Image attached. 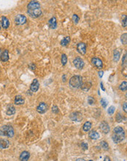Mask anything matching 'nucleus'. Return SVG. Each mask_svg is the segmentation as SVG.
I'll use <instances>...</instances> for the list:
<instances>
[{
  "instance_id": "obj_1",
  "label": "nucleus",
  "mask_w": 127,
  "mask_h": 161,
  "mask_svg": "<svg viewBox=\"0 0 127 161\" xmlns=\"http://www.w3.org/2000/svg\"><path fill=\"white\" fill-rule=\"evenodd\" d=\"M27 12L34 18L40 17L42 14L40 4L37 1H31L27 5Z\"/></svg>"
},
{
  "instance_id": "obj_2",
  "label": "nucleus",
  "mask_w": 127,
  "mask_h": 161,
  "mask_svg": "<svg viewBox=\"0 0 127 161\" xmlns=\"http://www.w3.org/2000/svg\"><path fill=\"white\" fill-rule=\"evenodd\" d=\"M112 138H113V141L116 144H119L121 141H124L125 138V131L124 130V128L119 126L113 129Z\"/></svg>"
},
{
  "instance_id": "obj_3",
  "label": "nucleus",
  "mask_w": 127,
  "mask_h": 161,
  "mask_svg": "<svg viewBox=\"0 0 127 161\" xmlns=\"http://www.w3.org/2000/svg\"><path fill=\"white\" fill-rule=\"evenodd\" d=\"M15 131L10 125H4L0 128V136L12 138L14 136Z\"/></svg>"
},
{
  "instance_id": "obj_4",
  "label": "nucleus",
  "mask_w": 127,
  "mask_h": 161,
  "mask_svg": "<svg viewBox=\"0 0 127 161\" xmlns=\"http://www.w3.org/2000/svg\"><path fill=\"white\" fill-rule=\"evenodd\" d=\"M69 83L73 88H81L83 86V78L80 76H74L69 79Z\"/></svg>"
},
{
  "instance_id": "obj_5",
  "label": "nucleus",
  "mask_w": 127,
  "mask_h": 161,
  "mask_svg": "<svg viewBox=\"0 0 127 161\" xmlns=\"http://www.w3.org/2000/svg\"><path fill=\"white\" fill-rule=\"evenodd\" d=\"M26 20H27L26 17L24 15H22V14H18L15 18V23L16 25H18V26L26 24Z\"/></svg>"
},
{
  "instance_id": "obj_6",
  "label": "nucleus",
  "mask_w": 127,
  "mask_h": 161,
  "mask_svg": "<svg viewBox=\"0 0 127 161\" xmlns=\"http://www.w3.org/2000/svg\"><path fill=\"white\" fill-rule=\"evenodd\" d=\"M0 60L3 62H6L9 60V54L8 50L0 48Z\"/></svg>"
},
{
  "instance_id": "obj_7",
  "label": "nucleus",
  "mask_w": 127,
  "mask_h": 161,
  "mask_svg": "<svg viewBox=\"0 0 127 161\" xmlns=\"http://www.w3.org/2000/svg\"><path fill=\"white\" fill-rule=\"evenodd\" d=\"M73 64L75 68L78 70H82L84 67V62L80 57H76L73 60Z\"/></svg>"
},
{
  "instance_id": "obj_8",
  "label": "nucleus",
  "mask_w": 127,
  "mask_h": 161,
  "mask_svg": "<svg viewBox=\"0 0 127 161\" xmlns=\"http://www.w3.org/2000/svg\"><path fill=\"white\" fill-rule=\"evenodd\" d=\"M47 110H48V106H47V104L45 103L44 102H40V103L38 105V106L37 107V111L39 114H45V113L47 111Z\"/></svg>"
},
{
  "instance_id": "obj_9",
  "label": "nucleus",
  "mask_w": 127,
  "mask_h": 161,
  "mask_svg": "<svg viewBox=\"0 0 127 161\" xmlns=\"http://www.w3.org/2000/svg\"><path fill=\"white\" fill-rule=\"evenodd\" d=\"M77 51L82 54V55H85V53H86V45L84 42H79L77 45Z\"/></svg>"
},
{
  "instance_id": "obj_10",
  "label": "nucleus",
  "mask_w": 127,
  "mask_h": 161,
  "mask_svg": "<svg viewBox=\"0 0 127 161\" xmlns=\"http://www.w3.org/2000/svg\"><path fill=\"white\" fill-rule=\"evenodd\" d=\"M40 88V83L37 79H34V80L32 81V83L31 84L30 86V90L32 91V92H37L38 90Z\"/></svg>"
},
{
  "instance_id": "obj_11",
  "label": "nucleus",
  "mask_w": 127,
  "mask_h": 161,
  "mask_svg": "<svg viewBox=\"0 0 127 161\" xmlns=\"http://www.w3.org/2000/svg\"><path fill=\"white\" fill-rule=\"evenodd\" d=\"M91 62H92V64L95 66L96 68H98V69H102V68H103V62H102V61L100 59H99V58H93L92 60H91Z\"/></svg>"
},
{
  "instance_id": "obj_12",
  "label": "nucleus",
  "mask_w": 127,
  "mask_h": 161,
  "mask_svg": "<svg viewBox=\"0 0 127 161\" xmlns=\"http://www.w3.org/2000/svg\"><path fill=\"white\" fill-rule=\"evenodd\" d=\"M69 118L72 121L80 122L82 120V114L80 112H74L71 114V115L69 116Z\"/></svg>"
},
{
  "instance_id": "obj_13",
  "label": "nucleus",
  "mask_w": 127,
  "mask_h": 161,
  "mask_svg": "<svg viewBox=\"0 0 127 161\" xmlns=\"http://www.w3.org/2000/svg\"><path fill=\"white\" fill-rule=\"evenodd\" d=\"M99 128H100V130L102 131L104 133H105V134H107L109 132H110V126H109V124H107V122H101V124H100V125H99Z\"/></svg>"
},
{
  "instance_id": "obj_14",
  "label": "nucleus",
  "mask_w": 127,
  "mask_h": 161,
  "mask_svg": "<svg viewBox=\"0 0 127 161\" xmlns=\"http://www.w3.org/2000/svg\"><path fill=\"white\" fill-rule=\"evenodd\" d=\"M30 158V154L27 151H23L21 152L19 157V159L21 161H28Z\"/></svg>"
},
{
  "instance_id": "obj_15",
  "label": "nucleus",
  "mask_w": 127,
  "mask_h": 161,
  "mask_svg": "<svg viewBox=\"0 0 127 161\" xmlns=\"http://www.w3.org/2000/svg\"><path fill=\"white\" fill-rule=\"evenodd\" d=\"M1 26L4 29H7L10 26V21L8 20V18L5 16H2L1 19Z\"/></svg>"
},
{
  "instance_id": "obj_16",
  "label": "nucleus",
  "mask_w": 127,
  "mask_h": 161,
  "mask_svg": "<svg viewBox=\"0 0 127 161\" xmlns=\"http://www.w3.org/2000/svg\"><path fill=\"white\" fill-rule=\"evenodd\" d=\"M10 146V141L7 139H1L0 140V149L4 150L8 148Z\"/></svg>"
},
{
  "instance_id": "obj_17",
  "label": "nucleus",
  "mask_w": 127,
  "mask_h": 161,
  "mask_svg": "<svg viewBox=\"0 0 127 161\" xmlns=\"http://www.w3.org/2000/svg\"><path fill=\"white\" fill-rule=\"evenodd\" d=\"M48 24L50 26V27L53 30H55L56 27H57V20H56V17H52L49 21H48Z\"/></svg>"
},
{
  "instance_id": "obj_18",
  "label": "nucleus",
  "mask_w": 127,
  "mask_h": 161,
  "mask_svg": "<svg viewBox=\"0 0 127 161\" xmlns=\"http://www.w3.org/2000/svg\"><path fill=\"white\" fill-rule=\"evenodd\" d=\"M15 105H23L24 103V99L22 98L21 95H16L15 98Z\"/></svg>"
},
{
  "instance_id": "obj_19",
  "label": "nucleus",
  "mask_w": 127,
  "mask_h": 161,
  "mask_svg": "<svg viewBox=\"0 0 127 161\" xmlns=\"http://www.w3.org/2000/svg\"><path fill=\"white\" fill-rule=\"evenodd\" d=\"M89 137L93 140H96L99 138V134L96 131L92 130L89 132Z\"/></svg>"
},
{
  "instance_id": "obj_20",
  "label": "nucleus",
  "mask_w": 127,
  "mask_h": 161,
  "mask_svg": "<svg viewBox=\"0 0 127 161\" xmlns=\"http://www.w3.org/2000/svg\"><path fill=\"white\" fill-rule=\"evenodd\" d=\"M6 114L8 116H12V115L15 114V107L12 106H8V108L7 109V111H6Z\"/></svg>"
},
{
  "instance_id": "obj_21",
  "label": "nucleus",
  "mask_w": 127,
  "mask_h": 161,
  "mask_svg": "<svg viewBox=\"0 0 127 161\" xmlns=\"http://www.w3.org/2000/svg\"><path fill=\"white\" fill-rule=\"evenodd\" d=\"M120 57H121L120 51L118 49H116L113 52V60H114V62H118L119 60H120Z\"/></svg>"
},
{
  "instance_id": "obj_22",
  "label": "nucleus",
  "mask_w": 127,
  "mask_h": 161,
  "mask_svg": "<svg viewBox=\"0 0 127 161\" xmlns=\"http://www.w3.org/2000/svg\"><path fill=\"white\" fill-rule=\"evenodd\" d=\"M91 126H92V124H91V123L90 122H85L84 124H83V130L85 132H88V131L91 130Z\"/></svg>"
},
{
  "instance_id": "obj_23",
  "label": "nucleus",
  "mask_w": 127,
  "mask_h": 161,
  "mask_svg": "<svg viewBox=\"0 0 127 161\" xmlns=\"http://www.w3.org/2000/svg\"><path fill=\"white\" fill-rule=\"evenodd\" d=\"M69 42H70V38L69 37H65L60 42V43L62 46H66Z\"/></svg>"
},
{
  "instance_id": "obj_24",
  "label": "nucleus",
  "mask_w": 127,
  "mask_h": 161,
  "mask_svg": "<svg viewBox=\"0 0 127 161\" xmlns=\"http://www.w3.org/2000/svg\"><path fill=\"white\" fill-rule=\"evenodd\" d=\"M91 83H90V82H88V83H85V84H83V86H81V89L83 90V91H88L89 90V89L91 88Z\"/></svg>"
},
{
  "instance_id": "obj_25",
  "label": "nucleus",
  "mask_w": 127,
  "mask_h": 161,
  "mask_svg": "<svg viewBox=\"0 0 127 161\" xmlns=\"http://www.w3.org/2000/svg\"><path fill=\"white\" fill-rule=\"evenodd\" d=\"M119 90L121 91L127 90V81H123L120 85H119Z\"/></svg>"
},
{
  "instance_id": "obj_26",
  "label": "nucleus",
  "mask_w": 127,
  "mask_h": 161,
  "mask_svg": "<svg viewBox=\"0 0 127 161\" xmlns=\"http://www.w3.org/2000/svg\"><path fill=\"white\" fill-rule=\"evenodd\" d=\"M121 23H122V26L124 27H127V15H123L122 18H121Z\"/></svg>"
},
{
  "instance_id": "obj_27",
  "label": "nucleus",
  "mask_w": 127,
  "mask_h": 161,
  "mask_svg": "<svg viewBox=\"0 0 127 161\" xmlns=\"http://www.w3.org/2000/svg\"><path fill=\"white\" fill-rule=\"evenodd\" d=\"M121 41L122 42V44L124 45H127V33L123 34L121 37Z\"/></svg>"
},
{
  "instance_id": "obj_28",
  "label": "nucleus",
  "mask_w": 127,
  "mask_h": 161,
  "mask_svg": "<svg viewBox=\"0 0 127 161\" xmlns=\"http://www.w3.org/2000/svg\"><path fill=\"white\" fill-rule=\"evenodd\" d=\"M100 145H101V146H102L104 150H107L109 149V145H108V144H107V141H101V142H100Z\"/></svg>"
},
{
  "instance_id": "obj_29",
  "label": "nucleus",
  "mask_w": 127,
  "mask_h": 161,
  "mask_svg": "<svg viewBox=\"0 0 127 161\" xmlns=\"http://www.w3.org/2000/svg\"><path fill=\"white\" fill-rule=\"evenodd\" d=\"M61 61H62V64H63V65H65L66 64V62H67V56H66V54H62V59H61Z\"/></svg>"
},
{
  "instance_id": "obj_30",
  "label": "nucleus",
  "mask_w": 127,
  "mask_h": 161,
  "mask_svg": "<svg viewBox=\"0 0 127 161\" xmlns=\"http://www.w3.org/2000/svg\"><path fill=\"white\" fill-rule=\"evenodd\" d=\"M79 20H80V18L78 17V16L77 14H74L73 16H72V20H73L74 24H77L79 22Z\"/></svg>"
},
{
  "instance_id": "obj_31",
  "label": "nucleus",
  "mask_w": 127,
  "mask_h": 161,
  "mask_svg": "<svg viewBox=\"0 0 127 161\" xmlns=\"http://www.w3.org/2000/svg\"><path fill=\"white\" fill-rule=\"evenodd\" d=\"M115 110H116V108H115V107L114 106H110L109 108H108V110H107V112H108V114H110V115H112V114H114V112H115Z\"/></svg>"
},
{
  "instance_id": "obj_32",
  "label": "nucleus",
  "mask_w": 127,
  "mask_h": 161,
  "mask_svg": "<svg viewBox=\"0 0 127 161\" xmlns=\"http://www.w3.org/2000/svg\"><path fill=\"white\" fill-rule=\"evenodd\" d=\"M88 102L89 105H93V104H94V102H95V100H94V98L89 96V97L88 98Z\"/></svg>"
},
{
  "instance_id": "obj_33",
  "label": "nucleus",
  "mask_w": 127,
  "mask_h": 161,
  "mask_svg": "<svg viewBox=\"0 0 127 161\" xmlns=\"http://www.w3.org/2000/svg\"><path fill=\"white\" fill-rule=\"evenodd\" d=\"M121 72H122V74L125 76V77H127V64H126L125 65H124V68H123V70L121 71Z\"/></svg>"
},
{
  "instance_id": "obj_34",
  "label": "nucleus",
  "mask_w": 127,
  "mask_h": 161,
  "mask_svg": "<svg viewBox=\"0 0 127 161\" xmlns=\"http://www.w3.org/2000/svg\"><path fill=\"white\" fill-rule=\"evenodd\" d=\"M126 64H127V52H126L123 56V62H122V65H125Z\"/></svg>"
},
{
  "instance_id": "obj_35",
  "label": "nucleus",
  "mask_w": 127,
  "mask_h": 161,
  "mask_svg": "<svg viewBox=\"0 0 127 161\" xmlns=\"http://www.w3.org/2000/svg\"><path fill=\"white\" fill-rule=\"evenodd\" d=\"M100 102H101V104H102V107H103V108H106V107H107V101L105 99L102 98V99L100 100Z\"/></svg>"
},
{
  "instance_id": "obj_36",
  "label": "nucleus",
  "mask_w": 127,
  "mask_h": 161,
  "mask_svg": "<svg viewBox=\"0 0 127 161\" xmlns=\"http://www.w3.org/2000/svg\"><path fill=\"white\" fill-rule=\"evenodd\" d=\"M59 108H58V106H53V107H52V112L53 113H54V114H58L59 113Z\"/></svg>"
},
{
  "instance_id": "obj_37",
  "label": "nucleus",
  "mask_w": 127,
  "mask_h": 161,
  "mask_svg": "<svg viewBox=\"0 0 127 161\" xmlns=\"http://www.w3.org/2000/svg\"><path fill=\"white\" fill-rule=\"evenodd\" d=\"M81 147L83 148V150H88V144L87 143H85V142H82L81 143Z\"/></svg>"
},
{
  "instance_id": "obj_38",
  "label": "nucleus",
  "mask_w": 127,
  "mask_h": 161,
  "mask_svg": "<svg viewBox=\"0 0 127 161\" xmlns=\"http://www.w3.org/2000/svg\"><path fill=\"white\" fill-rule=\"evenodd\" d=\"M116 120L118 122H121V121L123 120V116L120 114H118L116 116Z\"/></svg>"
},
{
  "instance_id": "obj_39",
  "label": "nucleus",
  "mask_w": 127,
  "mask_h": 161,
  "mask_svg": "<svg viewBox=\"0 0 127 161\" xmlns=\"http://www.w3.org/2000/svg\"><path fill=\"white\" fill-rule=\"evenodd\" d=\"M123 110L127 114V102H125L123 104Z\"/></svg>"
},
{
  "instance_id": "obj_40",
  "label": "nucleus",
  "mask_w": 127,
  "mask_h": 161,
  "mask_svg": "<svg viewBox=\"0 0 127 161\" xmlns=\"http://www.w3.org/2000/svg\"><path fill=\"white\" fill-rule=\"evenodd\" d=\"M98 73H99V76L100 78H102V76H103V74H104V72H103V71H99Z\"/></svg>"
},
{
  "instance_id": "obj_41",
  "label": "nucleus",
  "mask_w": 127,
  "mask_h": 161,
  "mask_svg": "<svg viewBox=\"0 0 127 161\" xmlns=\"http://www.w3.org/2000/svg\"><path fill=\"white\" fill-rule=\"evenodd\" d=\"M104 161H111V160H110V158L108 156H106L105 158V159H104Z\"/></svg>"
},
{
  "instance_id": "obj_42",
  "label": "nucleus",
  "mask_w": 127,
  "mask_h": 161,
  "mask_svg": "<svg viewBox=\"0 0 127 161\" xmlns=\"http://www.w3.org/2000/svg\"><path fill=\"white\" fill-rule=\"evenodd\" d=\"M100 86H101V88H102V90L103 91H105V88L103 86V84H102V82H101V84H100Z\"/></svg>"
},
{
  "instance_id": "obj_43",
  "label": "nucleus",
  "mask_w": 127,
  "mask_h": 161,
  "mask_svg": "<svg viewBox=\"0 0 127 161\" xmlns=\"http://www.w3.org/2000/svg\"><path fill=\"white\" fill-rule=\"evenodd\" d=\"M62 78H63V81L64 82H65V81H66V79H65V78H66V76H65V75H64V76H63V77H62Z\"/></svg>"
},
{
  "instance_id": "obj_44",
  "label": "nucleus",
  "mask_w": 127,
  "mask_h": 161,
  "mask_svg": "<svg viewBox=\"0 0 127 161\" xmlns=\"http://www.w3.org/2000/svg\"><path fill=\"white\" fill-rule=\"evenodd\" d=\"M1 21H0V30H1Z\"/></svg>"
},
{
  "instance_id": "obj_45",
  "label": "nucleus",
  "mask_w": 127,
  "mask_h": 161,
  "mask_svg": "<svg viewBox=\"0 0 127 161\" xmlns=\"http://www.w3.org/2000/svg\"><path fill=\"white\" fill-rule=\"evenodd\" d=\"M126 98H127V94H126Z\"/></svg>"
},
{
  "instance_id": "obj_46",
  "label": "nucleus",
  "mask_w": 127,
  "mask_h": 161,
  "mask_svg": "<svg viewBox=\"0 0 127 161\" xmlns=\"http://www.w3.org/2000/svg\"><path fill=\"white\" fill-rule=\"evenodd\" d=\"M88 161H93V160H88Z\"/></svg>"
}]
</instances>
